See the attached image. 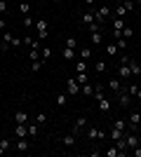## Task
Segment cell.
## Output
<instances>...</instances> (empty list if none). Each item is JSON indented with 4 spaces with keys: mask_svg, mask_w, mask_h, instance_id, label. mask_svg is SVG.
<instances>
[{
    "mask_svg": "<svg viewBox=\"0 0 141 157\" xmlns=\"http://www.w3.org/2000/svg\"><path fill=\"white\" fill-rule=\"evenodd\" d=\"M85 129H87V117H85V115H78V117L73 120L71 134H75V136H78V134H80V131H85Z\"/></svg>",
    "mask_w": 141,
    "mask_h": 157,
    "instance_id": "1",
    "label": "cell"
},
{
    "mask_svg": "<svg viewBox=\"0 0 141 157\" xmlns=\"http://www.w3.org/2000/svg\"><path fill=\"white\" fill-rule=\"evenodd\" d=\"M35 31H38V38L45 40L47 35H49V24H47V19H35Z\"/></svg>",
    "mask_w": 141,
    "mask_h": 157,
    "instance_id": "2",
    "label": "cell"
},
{
    "mask_svg": "<svg viewBox=\"0 0 141 157\" xmlns=\"http://www.w3.org/2000/svg\"><path fill=\"white\" fill-rule=\"evenodd\" d=\"M118 103H120L122 108H129V105H132V94H127V89H120V92H118Z\"/></svg>",
    "mask_w": 141,
    "mask_h": 157,
    "instance_id": "3",
    "label": "cell"
},
{
    "mask_svg": "<svg viewBox=\"0 0 141 157\" xmlns=\"http://www.w3.org/2000/svg\"><path fill=\"white\" fill-rule=\"evenodd\" d=\"M125 141H127V150H134L136 145H141V138L136 134H129V131H125Z\"/></svg>",
    "mask_w": 141,
    "mask_h": 157,
    "instance_id": "4",
    "label": "cell"
},
{
    "mask_svg": "<svg viewBox=\"0 0 141 157\" xmlns=\"http://www.w3.org/2000/svg\"><path fill=\"white\" fill-rule=\"evenodd\" d=\"M66 89H68V94H80L82 85H80V82H78L75 78H68V82H66Z\"/></svg>",
    "mask_w": 141,
    "mask_h": 157,
    "instance_id": "5",
    "label": "cell"
},
{
    "mask_svg": "<svg viewBox=\"0 0 141 157\" xmlns=\"http://www.w3.org/2000/svg\"><path fill=\"white\" fill-rule=\"evenodd\" d=\"M106 17H111V7H108V5H101L99 10H96V21H99V24H104V21H106Z\"/></svg>",
    "mask_w": 141,
    "mask_h": 157,
    "instance_id": "6",
    "label": "cell"
},
{
    "mask_svg": "<svg viewBox=\"0 0 141 157\" xmlns=\"http://www.w3.org/2000/svg\"><path fill=\"white\" fill-rule=\"evenodd\" d=\"M139 122H141V113H139V110H132V113H129V122H127L129 129L134 131L136 127H139Z\"/></svg>",
    "mask_w": 141,
    "mask_h": 157,
    "instance_id": "7",
    "label": "cell"
},
{
    "mask_svg": "<svg viewBox=\"0 0 141 157\" xmlns=\"http://www.w3.org/2000/svg\"><path fill=\"white\" fill-rule=\"evenodd\" d=\"M12 38H14V35H12L10 31L2 33V42H0V49H2V52H7V49L12 47Z\"/></svg>",
    "mask_w": 141,
    "mask_h": 157,
    "instance_id": "8",
    "label": "cell"
},
{
    "mask_svg": "<svg viewBox=\"0 0 141 157\" xmlns=\"http://www.w3.org/2000/svg\"><path fill=\"white\" fill-rule=\"evenodd\" d=\"M118 78H122V80L132 78V71H129V61H127V63H120V66H118Z\"/></svg>",
    "mask_w": 141,
    "mask_h": 157,
    "instance_id": "9",
    "label": "cell"
},
{
    "mask_svg": "<svg viewBox=\"0 0 141 157\" xmlns=\"http://www.w3.org/2000/svg\"><path fill=\"white\" fill-rule=\"evenodd\" d=\"M61 59H66V61H75V59H78V52H75V49H71V47H64V52H61Z\"/></svg>",
    "mask_w": 141,
    "mask_h": 157,
    "instance_id": "10",
    "label": "cell"
},
{
    "mask_svg": "<svg viewBox=\"0 0 141 157\" xmlns=\"http://www.w3.org/2000/svg\"><path fill=\"white\" fill-rule=\"evenodd\" d=\"M14 136L17 138H26L28 136V124H17L14 127Z\"/></svg>",
    "mask_w": 141,
    "mask_h": 157,
    "instance_id": "11",
    "label": "cell"
},
{
    "mask_svg": "<svg viewBox=\"0 0 141 157\" xmlns=\"http://www.w3.org/2000/svg\"><path fill=\"white\" fill-rule=\"evenodd\" d=\"M14 120H17V124H28V113L26 110H17L14 113Z\"/></svg>",
    "mask_w": 141,
    "mask_h": 157,
    "instance_id": "12",
    "label": "cell"
},
{
    "mask_svg": "<svg viewBox=\"0 0 141 157\" xmlns=\"http://www.w3.org/2000/svg\"><path fill=\"white\" fill-rule=\"evenodd\" d=\"M89 56H92V49H89V45H85V47H80V49H78V59L89 61Z\"/></svg>",
    "mask_w": 141,
    "mask_h": 157,
    "instance_id": "13",
    "label": "cell"
},
{
    "mask_svg": "<svg viewBox=\"0 0 141 157\" xmlns=\"http://www.w3.org/2000/svg\"><path fill=\"white\" fill-rule=\"evenodd\" d=\"M129 71H132V78H134V75H141V63L136 59H132V56H129Z\"/></svg>",
    "mask_w": 141,
    "mask_h": 157,
    "instance_id": "14",
    "label": "cell"
},
{
    "mask_svg": "<svg viewBox=\"0 0 141 157\" xmlns=\"http://www.w3.org/2000/svg\"><path fill=\"white\" fill-rule=\"evenodd\" d=\"M94 101H101V98L106 96V89H104V85H94Z\"/></svg>",
    "mask_w": 141,
    "mask_h": 157,
    "instance_id": "15",
    "label": "cell"
},
{
    "mask_svg": "<svg viewBox=\"0 0 141 157\" xmlns=\"http://www.w3.org/2000/svg\"><path fill=\"white\" fill-rule=\"evenodd\" d=\"M54 101H57V105H59V108H64V105L68 103V94H66V92H59L57 96H54Z\"/></svg>",
    "mask_w": 141,
    "mask_h": 157,
    "instance_id": "16",
    "label": "cell"
},
{
    "mask_svg": "<svg viewBox=\"0 0 141 157\" xmlns=\"http://www.w3.org/2000/svg\"><path fill=\"white\" fill-rule=\"evenodd\" d=\"M108 89H111V92H120V89H122L120 78H111V80H108Z\"/></svg>",
    "mask_w": 141,
    "mask_h": 157,
    "instance_id": "17",
    "label": "cell"
},
{
    "mask_svg": "<svg viewBox=\"0 0 141 157\" xmlns=\"http://www.w3.org/2000/svg\"><path fill=\"white\" fill-rule=\"evenodd\" d=\"M38 134H40V124H35L33 120H31V122H28V136H31V138H35Z\"/></svg>",
    "mask_w": 141,
    "mask_h": 157,
    "instance_id": "18",
    "label": "cell"
},
{
    "mask_svg": "<svg viewBox=\"0 0 141 157\" xmlns=\"http://www.w3.org/2000/svg\"><path fill=\"white\" fill-rule=\"evenodd\" d=\"M92 21H96V12H92V10H89V12L82 14V24H85V26H89Z\"/></svg>",
    "mask_w": 141,
    "mask_h": 157,
    "instance_id": "19",
    "label": "cell"
},
{
    "mask_svg": "<svg viewBox=\"0 0 141 157\" xmlns=\"http://www.w3.org/2000/svg\"><path fill=\"white\" fill-rule=\"evenodd\" d=\"M96 105H99L101 113H108V110H111V101H108V96H104L101 101H96Z\"/></svg>",
    "mask_w": 141,
    "mask_h": 157,
    "instance_id": "20",
    "label": "cell"
},
{
    "mask_svg": "<svg viewBox=\"0 0 141 157\" xmlns=\"http://www.w3.org/2000/svg\"><path fill=\"white\" fill-rule=\"evenodd\" d=\"M113 127H115V129H120V131H127V129H129L127 120H122V117H118V120H115V122H113Z\"/></svg>",
    "mask_w": 141,
    "mask_h": 157,
    "instance_id": "21",
    "label": "cell"
},
{
    "mask_svg": "<svg viewBox=\"0 0 141 157\" xmlns=\"http://www.w3.org/2000/svg\"><path fill=\"white\" fill-rule=\"evenodd\" d=\"M87 136H89V141H99V131L101 129H96V127H87Z\"/></svg>",
    "mask_w": 141,
    "mask_h": 157,
    "instance_id": "22",
    "label": "cell"
},
{
    "mask_svg": "<svg viewBox=\"0 0 141 157\" xmlns=\"http://www.w3.org/2000/svg\"><path fill=\"white\" fill-rule=\"evenodd\" d=\"M89 40H92V45H101V40H104V33H101V31L89 33Z\"/></svg>",
    "mask_w": 141,
    "mask_h": 157,
    "instance_id": "23",
    "label": "cell"
},
{
    "mask_svg": "<svg viewBox=\"0 0 141 157\" xmlns=\"http://www.w3.org/2000/svg\"><path fill=\"white\" fill-rule=\"evenodd\" d=\"M75 73H87V61L75 59Z\"/></svg>",
    "mask_w": 141,
    "mask_h": 157,
    "instance_id": "24",
    "label": "cell"
},
{
    "mask_svg": "<svg viewBox=\"0 0 141 157\" xmlns=\"http://www.w3.org/2000/svg\"><path fill=\"white\" fill-rule=\"evenodd\" d=\"M28 145H31V143H28V138H19V141H17V150H19V152H26Z\"/></svg>",
    "mask_w": 141,
    "mask_h": 157,
    "instance_id": "25",
    "label": "cell"
},
{
    "mask_svg": "<svg viewBox=\"0 0 141 157\" xmlns=\"http://www.w3.org/2000/svg\"><path fill=\"white\" fill-rule=\"evenodd\" d=\"M122 28H125V19H122V17H115L113 19V31H122Z\"/></svg>",
    "mask_w": 141,
    "mask_h": 157,
    "instance_id": "26",
    "label": "cell"
},
{
    "mask_svg": "<svg viewBox=\"0 0 141 157\" xmlns=\"http://www.w3.org/2000/svg\"><path fill=\"white\" fill-rule=\"evenodd\" d=\"M106 68H108V66H106V61H104V59H99L96 63H94V71H96V73H106Z\"/></svg>",
    "mask_w": 141,
    "mask_h": 157,
    "instance_id": "27",
    "label": "cell"
},
{
    "mask_svg": "<svg viewBox=\"0 0 141 157\" xmlns=\"http://www.w3.org/2000/svg\"><path fill=\"white\" fill-rule=\"evenodd\" d=\"M61 143L73 148V145H75V134H68V136H64V138H61Z\"/></svg>",
    "mask_w": 141,
    "mask_h": 157,
    "instance_id": "28",
    "label": "cell"
},
{
    "mask_svg": "<svg viewBox=\"0 0 141 157\" xmlns=\"http://www.w3.org/2000/svg\"><path fill=\"white\" fill-rule=\"evenodd\" d=\"M49 56H52V49H49V47H40V59L47 61Z\"/></svg>",
    "mask_w": 141,
    "mask_h": 157,
    "instance_id": "29",
    "label": "cell"
},
{
    "mask_svg": "<svg viewBox=\"0 0 141 157\" xmlns=\"http://www.w3.org/2000/svg\"><path fill=\"white\" fill-rule=\"evenodd\" d=\"M132 35H134V28H132V26H127V24H125V28H122V38L127 40V38H132Z\"/></svg>",
    "mask_w": 141,
    "mask_h": 157,
    "instance_id": "30",
    "label": "cell"
},
{
    "mask_svg": "<svg viewBox=\"0 0 141 157\" xmlns=\"http://www.w3.org/2000/svg\"><path fill=\"white\" fill-rule=\"evenodd\" d=\"M33 122H35V124H45V122H47V115H45V113H35V120H33Z\"/></svg>",
    "mask_w": 141,
    "mask_h": 157,
    "instance_id": "31",
    "label": "cell"
},
{
    "mask_svg": "<svg viewBox=\"0 0 141 157\" xmlns=\"http://www.w3.org/2000/svg\"><path fill=\"white\" fill-rule=\"evenodd\" d=\"M80 94H87V96H92V94H94V85H89V82H87V85H82Z\"/></svg>",
    "mask_w": 141,
    "mask_h": 157,
    "instance_id": "32",
    "label": "cell"
},
{
    "mask_svg": "<svg viewBox=\"0 0 141 157\" xmlns=\"http://www.w3.org/2000/svg\"><path fill=\"white\" fill-rule=\"evenodd\" d=\"M42 63H45L42 59H38V61H31V71H33V73H38V71L42 68Z\"/></svg>",
    "mask_w": 141,
    "mask_h": 157,
    "instance_id": "33",
    "label": "cell"
},
{
    "mask_svg": "<svg viewBox=\"0 0 141 157\" xmlns=\"http://www.w3.org/2000/svg\"><path fill=\"white\" fill-rule=\"evenodd\" d=\"M0 148H2V150H12V141H10V138H2V141H0Z\"/></svg>",
    "mask_w": 141,
    "mask_h": 157,
    "instance_id": "34",
    "label": "cell"
},
{
    "mask_svg": "<svg viewBox=\"0 0 141 157\" xmlns=\"http://www.w3.org/2000/svg\"><path fill=\"white\" fill-rule=\"evenodd\" d=\"M28 59H31V61H38V59H40V49H33V47H31V52H28Z\"/></svg>",
    "mask_w": 141,
    "mask_h": 157,
    "instance_id": "35",
    "label": "cell"
},
{
    "mask_svg": "<svg viewBox=\"0 0 141 157\" xmlns=\"http://www.w3.org/2000/svg\"><path fill=\"white\" fill-rule=\"evenodd\" d=\"M106 52H108V56H115V54L120 52V49H118V45L113 42V45H108V47H106Z\"/></svg>",
    "mask_w": 141,
    "mask_h": 157,
    "instance_id": "36",
    "label": "cell"
},
{
    "mask_svg": "<svg viewBox=\"0 0 141 157\" xmlns=\"http://www.w3.org/2000/svg\"><path fill=\"white\" fill-rule=\"evenodd\" d=\"M108 134H111V138H113V141H115V138H120V136H125V131L115 129V127H113V129H111V131H108Z\"/></svg>",
    "mask_w": 141,
    "mask_h": 157,
    "instance_id": "37",
    "label": "cell"
},
{
    "mask_svg": "<svg viewBox=\"0 0 141 157\" xmlns=\"http://www.w3.org/2000/svg\"><path fill=\"white\" fill-rule=\"evenodd\" d=\"M75 80H78L80 85H87V73H75Z\"/></svg>",
    "mask_w": 141,
    "mask_h": 157,
    "instance_id": "38",
    "label": "cell"
},
{
    "mask_svg": "<svg viewBox=\"0 0 141 157\" xmlns=\"http://www.w3.org/2000/svg\"><path fill=\"white\" fill-rule=\"evenodd\" d=\"M115 17H122V19H125V17H127V10H125L122 5H118L115 7Z\"/></svg>",
    "mask_w": 141,
    "mask_h": 157,
    "instance_id": "39",
    "label": "cell"
},
{
    "mask_svg": "<svg viewBox=\"0 0 141 157\" xmlns=\"http://www.w3.org/2000/svg\"><path fill=\"white\" fill-rule=\"evenodd\" d=\"M122 7H125V10H127V12H132V10H134V0H122Z\"/></svg>",
    "mask_w": 141,
    "mask_h": 157,
    "instance_id": "40",
    "label": "cell"
},
{
    "mask_svg": "<svg viewBox=\"0 0 141 157\" xmlns=\"http://www.w3.org/2000/svg\"><path fill=\"white\" fill-rule=\"evenodd\" d=\"M87 28H89V33H96V31H101V24H99V21H92Z\"/></svg>",
    "mask_w": 141,
    "mask_h": 157,
    "instance_id": "41",
    "label": "cell"
},
{
    "mask_svg": "<svg viewBox=\"0 0 141 157\" xmlns=\"http://www.w3.org/2000/svg\"><path fill=\"white\" fill-rule=\"evenodd\" d=\"M106 155H108V157H120V150L113 145V148H108V150H106Z\"/></svg>",
    "mask_w": 141,
    "mask_h": 157,
    "instance_id": "42",
    "label": "cell"
},
{
    "mask_svg": "<svg viewBox=\"0 0 141 157\" xmlns=\"http://www.w3.org/2000/svg\"><path fill=\"white\" fill-rule=\"evenodd\" d=\"M66 47L75 49V47H78V38H66Z\"/></svg>",
    "mask_w": 141,
    "mask_h": 157,
    "instance_id": "43",
    "label": "cell"
},
{
    "mask_svg": "<svg viewBox=\"0 0 141 157\" xmlns=\"http://www.w3.org/2000/svg\"><path fill=\"white\" fill-rule=\"evenodd\" d=\"M33 35H24V38H21V42H24V45H26V47H31V45H33Z\"/></svg>",
    "mask_w": 141,
    "mask_h": 157,
    "instance_id": "44",
    "label": "cell"
},
{
    "mask_svg": "<svg viewBox=\"0 0 141 157\" xmlns=\"http://www.w3.org/2000/svg\"><path fill=\"white\" fill-rule=\"evenodd\" d=\"M28 10H31V5H28V2H21V5H19V12L24 14V17L28 14Z\"/></svg>",
    "mask_w": 141,
    "mask_h": 157,
    "instance_id": "45",
    "label": "cell"
},
{
    "mask_svg": "<svg viewBox=\"0 0 141 157\" xmlns=\"http://www.w3.org/2000/svg\"><path fill=\"white\" fill-rule=\"evenodd\" d=\"M115 45H118V49H127V40H125V38H118Z\"/></svg>",
    "mask_w": 141,
    "mask_h": 157,
    "instance_id": "46",
    "label": "cell"
},
{
    "mask_svg": "<svg viewBox=\"0 0 141 157\" xmlns=\"http://www.w3.org/2000/svg\"><path fill=\"white\" fill-rule=\"evenodd\" d=\"M21 24H24V28H31V26H33V19H31V17H28V14H26V17H24V21H21Z\"/></svg>",
    "mask_w": 141,
    "mask_h": 157,
    "instance_id": "47",
    "label": "cell"
},
{
    "mask_svg": "<svg viewBox=\"0 0 141 157\" xmlns=\"http://www.w3.org/2000/svg\"><path fill=\"white\" fill-rule=\"evenodd\" d=\"M136 92H139V87H136V85H129V87H127V94H132V96H134Z\"/></svg>",
    "mask_w": 141,
    "mask_h": 157,
    "instance_id": "48",
    "label": "cell"
},
{
    "mask_svg": "<svg viewBox=\"0 0 141 157\" xmlns=\"http://www.w3.org/2000/svg\"><path fill=\"white\" fill-rule=\"evenodd\" d=\"M21 45H24V42H21V38H12V47H14V49H17V47H21Z\"/></svg>",
    "mask_w": 141,
    "mask_h": 157,
    "instance_id": "49",
    "label": "cell"
},
{
    "mask_svg": "<svg viewBox=\"0 0 141 157\" xmlns=\"http://www.w3.org/2000/svg\"><path fill=\"white\" fill-rule=\"evenodd\" d=\"M7 12V0H0V14Z\"/></svg>",
    "mask_w": 141,
    "mask_h": 157,
    "instance_id": "50",
    "label": "cell"
},
{
    "mask_svg": "<svg viewBox=\"0 0 141 157\" xmlns=\"http://www.w3.org/2000/svg\"><path fill=\"white\" fill-rule=\"evenodd\" d=\"M132 152H134V157H141V145H136V148H134Z\"/></svg>",
    "mask_w": 141,
    "mask_h": 157,
    "instance_id": "51",
    "label": "cell"
},
{
    "mask_svg": "<svg viewBox=\"0 0 141 157\" xmlns=\"http://www.w3.org/2000/svg\"><path fill=\"white\" fill-rule=\"evenodd\" d=\"M134 96H136V98H139V101H141V87H139V92H136Z\"/></svg>",
    "mask_w": 141,
    "mask_h": 157,
    "instance_id": "52",
    "label": "cell"
},
{
    "mask_svg": "<svg viewBox=\"0 0 141 157\" xmlns=\"http://www.w3.org/2000/svg\"><path fill=\"white\" fill-rule=\"evenodd\" d=\"M85 2H87V5H89V7H92V5H94V2H96V0H85Z\"/></svg>",
    "mask_w": 141,
    "mask_h": 157,
    "instance_id": "53",
    "label": "cell"
},
{
    "mask_svg": "<svg viewBox=\"0 0 141 157\" xmlns=\"http://www.w3.org/2000/svg\"><path fill=\"white\" fill-rule=\"evenodd\" d=\"M115 5H122V0H115Z\"/></svg>",
    "mask_w": 141,
    "mask_h": 157,
    "instance_id": "54",
    "label": "cell"
},
{
    "mask_svg": "<svg viewBox=\"0 0 141 157\" xmlns=\"http://www.w3.org/2000/svg\"><path fill=\"white\" fill-rule=\"evenodd\" d=\"M2 155H5V150H2V148H0V157H2Z\"/></svg>",
    "mask_w": 141,
    "mask_h": 157,
    "instance_id": "55",
    "label": "cell"
},
{
    "mask_svg": "<svg viewBox=\"0 0 141 157\" xmlns=\"http://www.w3.org/2000/svg\"><path fill=\"white\" fill-rule=\"evenodd\" d=\"M134 5H141V0H134Z\"/></svg>",
    "mask_w": 141,
    "mask_h": 157,
    "instance_id": "56",
    "label": "cell"
},
{
    "mask_svg": "<svg viewBox=\"0 0 141 157\" xmlns=\"http://www.w3.org/2000/svg\"><path fill=\"white\" fill-rule=\"evenodd\" d=\"M139 127H141V122H139Z\"/></svg>",
    "mask_w": 141,
    "mask_h": 157,
    "instance_id": "57",
    "label": "cell"
},
{
    "mask_svg": "<svg viewBox=\"0 0 141 157\" xmlns=\"http://www.w3.org/2000/svg\"><path fill=\"white\" fill-rule=\"evenodd\" d=\"M0 129H2V127H0Z\"/></svg>",
    "mask_w": 141,
    "mask_h": 157,
    "instance_id": "58",
    "label": "cell"
}]
</instances>
